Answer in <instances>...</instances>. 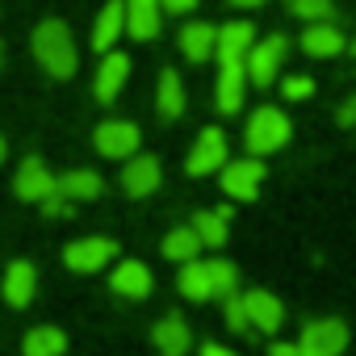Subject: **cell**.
Returning <instances> with one entry per match:
<instances>
[{
	"label": "cell",
	"instance_id": "6da1fadb",
	"mask_svg": "<svg viewBox=\"0 0 356 356\" xmlns=\"http://www.w3.org/2000/svg\"><path fill=\"white\" fill-rule=\"evenodd\" d=\"M34 55H38V63L51 72V76H72L76 72V38H72V30H67V22H59V17H47L38 30H34Z\"/></svg>",
	"mask_w": 356,
	"mask_h": 356
},
{
	"label": "cell",
	"instance_id": "7a4b0ae2",
	"mask_svg": "<svg viewBox=\"0 0 356 356\" xmlns=\"http://www.w3.org/2000/svg\"><path fill=\"white\" fill-rule=\"evenodd\" d=\"M289 134H293V122H289L281 109L264 105V109L252 113V122H248V130H243V143H248V155H252V159H264V155L281 151V147L289 143Z\"/></svg>",
	"mask_w": 356,
	"mask_h": 356
},
{
	"label": "cell",
	"instance_id": "3957f363",
	"mask_svg": "<svg viewBox=\"0 0 356 356\" xmlns=\"http://www.w3.org/2000/svg\"><path fill=\"white\" fill-rule=\"evenodd\" d=\"M63 264H67L72 273H80V277L101 273V268L118 264V239L84 235V239H76V243H67V248H63Z\"/></svg>",
	"mask_w": 356,
	"mask_h": 356
},
{
	"label": "cell",
	"instance_id": "277c9868",
	"mask_svg": "<svg viewBox=\"0 0 356 356\" xmlns=\"http://www.w3.org/2000/svg\"><path fill=\"white\" fill-rule=\"evenodd\" d=\"M348 339H352V331L343 318H310L298 335V348L306 356H343Z\"/></svg>",
	"mask_w": 356,
	"mask_h": 356
},
{
	"label": "cell",
	"instance_id": "5b68a950",
	"mask_svg": "<svg viewBox=\"0 0 356 356\" xmlns=\"http://www.w3.org/2000/svg\"><path fill=\"white\" fill-rule=\"evenodd\" d=\"M264 176H268L264 159H252V155L231 159V163L222 168V193H227L231 202H256V197H260V185H264Z\"/></svg>",
	"mask_w": 356,
	"mask_h": 356
},
{
	"label": "cell",
	"instance_id": "8992f818",
	"mask_svg": "<svg viewBox=\"0 0 356 356\" xmlns=\"http://www.w3.org/2000/svg\"><path fill=\"white\" fill-rule=\"evenodd\" d=\"M239 306L256 335H277L285 327V306L273 289H248V293H239Z\"/></svg>",
	"mask_w": 356,
	"mask_h": 356
},
{
	"label": "cell",
	"instance_id": "52a82bcc",
	"mask_svg": "<svg viewBox=\"0 0 356 356\" xmlns=\"http://www.w3.org/2000/svg\"><path fill=\"white\" fill-rule=\"evenodd\" d=\"M227 163H231L227 134H222L218 126H206V130L197 134V143H193L189 159H185V172H189V176H210V172H222Z\"/></svg>",
	"mask_w": 356,
	"mask_h": 356
},
{
	"label": "cell",
	"instance_id": "ba28073f",
	"mask_svg": "<svg viewBox=\"0 0 356 356\" xmlns=\"http://www.w3.org/2000/svg\"><path fill=\"white\" fill-rule=\"evenodd\" d=\"M92 143H97V151L105 159H134L138 155V143H143V130L134 122H126V118H113V122H101L97 126Z\"/></svg>",
	"mask_w": 356,
	"mask_h": 356
},
{
	"label": "cell",
	"instance_id": "9c48e42d",
	"mask_svg": "<svg viewBox=\"0 0 356 356\" xmlns=\"http://www.w3.org/2000/svg\"><path fill=\"white\" fill-rule=\"evenodd\" d=\"M151 343H155L159 356H189L193 352V327H189V318L181 310L159 314L155 327H151Z\"/></svg>",
	"mask_w": 356,
	"mask_h": 356
},
{
	"label": "cell",
	"instance_id": "30bf717a",
	"mask_svg": "<svg viewBox=\"0 0 356 356\" xmlns=\"http://www.w3.org/2000/svg\"><path fill=\"white\" fill-rule=\"evenodd\" d=\"M285 34H273V38H264V42H256L252 51H248V59H243V72H248V84H256V88H268L273 84V76L281 72V59H285Z\"/></svg>",
	"mask_w": 356,
	"mask_h": 356
},
{
	"label": "cell",
	"instance_id": "8fae6325",
	"mask_svg": "<svg viewBox=\"0 0 356 356\" xmlns=\"http://www.w3.org/2000/svg\"><path fill=\"white\" fill-rule=\"evenodd\" d=\"M13 193L30 206H42L47 197H55V172L38 159V155H26L17 176H13Z\"/></svg>",
	"mask_w": 356,
	"mask_h": 356
},
{
	"label": "cell",
	"instance_id": "7c38bea8",
	"mask_svg": "<svg viewBox=\"0 0 356 356\" xmlns=\"http://www.w3.org/2000/svg\"><path fill=\"white\" fill-rule=\"evenodd\" d=\"M109 289H113L118 298L143 302V298H151L155 277H151V268H147L143 260H118V264H113V273H109Z\"/></svg>",
	"mask_w": 356,
	"mask_h": 356
},
{
	"label": "cell",
	"instance_id": "4fadbf2b",
	"mask_svg": "<svg viewBox=\"0 0 356 356\" xmlns=\"http://www.w3.org/2000/svg\"><path fill=\"white\" fill-rule=\"evenodd\" d=\"M159 181H163V168H159V159L155 155H134V159H126V168H122V189H126V197H151L155 189H159Z\"/></svg>",
	"mask_w": 356,
	"mask_h": 356
},
{
	"label": "cell",
	"instance_id": "5bb4252c",
	"mask_svg": "<svg viewBox=\"0 0 356 356\" xmlns=\"http://www.w3.org/2000/svg\"><path fill=\"white\" fill-rule=\"evenodd\" d=\"M0 293H5V302L13 310H26L34 298H38V268L30 260H13L5 268V281H0Z\"/></svg>",
	"mask_w": 356,
	"mask_h": 356
},
{
	"label": "cell",
	"instance_id": "9a60e30c",
	"mask_svg": "<svg viewBox=\"0 0 356 356\" xmlns=\"http://www.w3.org/2000/svg\"><path fill=\"white\" fill-rule=\"evenodd\" d=\"M252 47H256V30H252V22H231V26L218 30L214 59H218V63H243Z\"/></svg>",
	"mask_w": 356,
	"mask_h": 356
},
{
	"label": "cell",
	"instance_id": "2e32d148",
	"mask_svg": "<svg viewBox=\"0 0 356 356\" xmlns=\"http://www.w3.org/2000/svg\"><path fill=\"white\" fill-rule=\"evenodd\" d=\"M101 189H105V181H101V172H92V168H72V172L55 176V193L67 197L72 206L76 202H97Z\"/></svg>",
	"mask_w": 356,
	"mask_h": 356
},
{
	"label": "cell",
	"instance_id": "e0dca14e",
	"mask_svg": "<svg viewBox=\"0 0 356 356\" xmlns=\"http://www.w3.org/2000/svg\"><path fill=\"white\" fill-rule=\"evenodd\" d=\"M126 76H130V59H126L122 51H109V55H101V72H97V84H92L97 101H101V105L118 101V92L126 88Z\"/></svg>",
	"mask_w": 356,
	"mask_h": 356
},
{
	"label": "cell",
	"instance_id": "ac0fdd59",
	"mask_svg": "<svg viewBox=\"0 0 356 356\" xmlns=\"http://www.w3.org/2000/svg\"><path fill=\"white\" fill-rule=\"evenodd\" d=\"M193 235L202 239V248H227L231 239V206H218V210H202L193 214Z\"/></svg>",
	"mask_w": 356,
	"mask_h": 356
},
{
	"label": "cell",
	"instance_id": "d6986e66",
	"mask_svg": "<svg viewBox=\"0 0 356 356\" xmlns=\"http://www.w3.org/2000/svg\"><path fill=\"white\" fill-rule=\"evenodd\" d=\"M122 30H126V0H109V5L97 13V26H92V51L109 55Z\"/></svg>",
	"mask_w": 356,
	"mask_h": 356
},
{
	"label": "cell",
	"instance_id": "ffe728a7",
	"mask_svg": "<svg viewBox=\"0 0 356 356\" xmlns=\"http://www.w3.org/2000/svg\"><path fill=\"white\" fill-rule=\"evenodd\" d=\"M159 0H126V34L147 42L159 34Z\"/></svg>",
	"mask_w": 356,
	"mask_h": 356
},
{
	"label": "cell",
	"instance_id": "44dd1931",
	"mask_svg": "<svg viewBox=\"0 0 356 356\" xmlns=\"http://www.w3.org/2000/svg\"><path fill=\"white\" fill-rule=\"evenodd\" d=\"M243 97H248V72H243V63H222V72H218V109L222 113H239Z\"/></svg>",
	"mask_w": 356,
	"mask_h": 356
},
{
	"label": "cell",
	"instance_id": "7402d4cb",
	"mask_svg": "<svg viewBox=\"0 0 356 356\" xmlns=\"http://www.w3.org/2000/svg\"><path fill=\"white\" fill-rule=\"evenodd\" d=\"M63 352H67V335L55 323L30 327L26 339H22V356H63Z\"/></svg>",
	"mask_w": 356,
	"mask_h": 356
},
{
	"label": "cell",
	"instance_id": "603a6c76",
	"mask_svg": "<svg viewBox=\"0 0 356 356\" xmlns=\"http://www.w3.org/2000/svg\"><path fill=\"white\" fill-rule=\"evenodd\" d=\"M159 252H163V260H172V264H193V260H202V239L193 235V227H172V231L163 235Z\"/></svg>",
	"mask_w": 356,
	"mask_h": 356
},
{
	"label": "cell",
	"instance_id": "cb8c5ba5",
	"mask_svg": "<svg viewBox=\"0 0 356 356\" xmlns=\"http://www.w3.org/2000/svg\"><path fill=\"white\" fill-rule=\"evenodd\" d=\"M214 42H218V30L210 22H189L181 30V51H185L189 63H206L214 55Z\"/></svg>",
	"mask_w": 356,
	"mask_h": 356
},
{
	"label": "cell",
	"instance_id": "d4e9b609",
	"mask_svg": "<svg viewBox=\"0 0 356 356\" xmlns=\"http://www.w3.org/2000/svg\"><path fill=\"white\" fill-rule=\"evenodd\" d=\"M343 34L331 26V22H318V26H310L306 34H302V51L306 55H314V59H331V55H343Z\"/></svg>",
	"mask_w": 356,
	"mask_h": 356
},
{
	"label": "cell",
	"instance_id": "484cf974",
	"mask_svg": "<svg viewBox=\"0 0 356 356\" xmlns=\"http://www.w3.org/2000/svg\"><path fill=\"white\" fill-rule=\"evenodd\" d=\"M155 105H159L163 122H176V118L185 113V84H181V76H176L172 67L159 72V97H155Z\"/></svg>",
	"mask_w": 356,
	"mask_h": 356
},
{
	"label": "cell",
	"instance_id": "4316f807",
	"mask_svg": "<svg viewBox=\"0 0 356 356\" xmlns=\"http://www.w3.org/2000/svg\"><path fill=\"white\" fill-rule=\"evenodd\" d=\"M206 277H210V298L231 302V298L239 293V268H235L231 260H222V256L206 260Z\"/></svg>",
	"mask_w": 356,
	"mask_h": 356
},
{
	"label": "cell",
	"instance_id": "83f0119b",
	"mask_svg": "<svg viewBox=\"0 0 356 356\" xmlns=\"http://www.w3.org/2000/svg\"><path fill=\"white\" fill-rule=\"evenodd\" d=\"M176 289H181L189 302H210V277H206V260L181 264V273H176Z\"/></svg>",
	"mask_w": 356,
	"mask_h": 356
},
{
	"label": "cell",
	"instance_id": "f1b7e54d",
	"mask_svg": "<svg viewBox=\"0 0 356 356\" xmlns=\"http://www.w3.org/2000/svg\"><path fill=\"white\" fill-rule=\"evenodd\" d=\"M289 9L302 17V22H331V13H335V0H289Z\"/></svg>",
	"mask_w": 356,
	"mask_h": 356
},
{
	"label": "cell",
	"instance_id": "f546056e",
	"mask_svg": "<svg viewBox=\"0 0 356 356\" xmlns=\"http://www.w3.org/2000/svg\"><path fill=\"white\" fill-rule=\"evenodd\" d=\"M281 92H285L289 101H306V97L314 92V80H310V76H289V80L281 84Z\"/></svg>",
	"mask_w": 356,
	"mask_h": 356
},
{
	"label": "cell",
	"instance_id": "4dcf8cb0",
	"mask_svg": "<svg viewBox=\"0 0 356 356\" xmlns=\"http://www.w3.org/2000/svg\"><path fill=\"white\" fill-rule=\"evenodd\" d=\"M227 327H231L235 335H252V327H248V314H243V306H239V293L227 302Z\"/></svg>",
	"mask_w": 356,
	"mask_h": 356
},
{
	"label": "cell",
	"instance_id": "1f68e13d",
	"mask_svg": "<svg viewBox=\"0 0 356 356\" xmlns=\"http://www.w3.org/2000/svg\"><path fill=\"white\" fill-rule=\"evenodd\" d=\"M42 214H51V218H63V214H72V202L55 193V197H47V202H42Z\"/></svg>",
	"mask_w": 356,
	"mask_h": 356
},
{
	"label": "cell",
	"instance_id": "d6a6232c",
	"mask_svg": "<svg viewBox=\"0 0 356 356\" xmlns=\"http://www.w3.org/2000/svg\"><path fill=\"white\" fill-rule=\"evenodd\" d=\"M335 122H339V126H356V92L335 109Z\"/></svg>",
	"mask_w": 356,
	"mask_h": 356
},
{
	"label": "cell",
	"instance_id": "836d02e7",
	"mask_svg": "<svg viewBox=\"0 0 356 356\" xmlns=\"http://www.w3.org/2000/svg\"><path fill=\"white\" fill-rule=\"evenodd\" d=\"M159 9H168V13H193L197 0H159Z\"/></svg>",
	"mask_w": 356,
	"mask_h": 356
},
{
	"label": "cell",
	"instance_id": "e575fe53",
	"mask_svg": "<svg viewBox=\"0 0 356 356\" xmlns=\"http://www.w3.org/2000/svg\"><path fill=\"white\" fill-rule=\"evenodd\" d=\"M268 356H306V352H302L298 343H273V348H268Z\"/></svg>",
	"mask_w": 356,
	"mask_h": 356
},
{
	"label": "cell",
	"instance_id": "d590c367",
	"mask_svg": "<svg viewBox=\"0 0 356 356\" xmlns=\"http://www.w3.org/2000/svg\"><path fill=\"white\" fill-rule=\"evenodd\" d=\"M202 356H239V352H231L227 343H206V348H202Z\"/></svg>",
	"mask_w": 356,
	"mask_h": 356
},
{
	"label": "cell",
	"instance_id": "8d00e7d4",
	"mask_svg": "<svg viewBox=\"0 0 356 356\" xmlns=\"http://www.w3.org/2000/svg\"><path fill=\"white\" fill-rule=\"evenodd\" d=\"M235 9H256V5H264V0H231Z\"/></svg>",
	"mask_w": 356,
	"mask_h": 356
},
{
	"label": "cell",
	"instance_id": "74e56055",
	"mask_svg": "<svg viewBox=\"0 0 356 356\" xmlns=\"http://www.w3.org/2000/svg\"><path fill=\"white\" fill-rule=\"evenodd\" d=\"M5 155H9V143H5V138H0V163H5Z\"/></svg>",
	"mask_w": 356,
	"mask_h": 356
},
{
	"label": "cell",
	"instance_id": "f35d334b",
	"mask_svg": "<svg viewBox=\"0 0 356 356\" xmlns=\"http://www.w3.org/2000/svg\"><path fill=\"white\" fill-rule=\"evenodd\" d=\"M0 63H5V42H0Z\"/></svg>",
	"mask_w": 356,
	"mask_h": 356
},
{
	"label": "cell",
	"instance_id": "ab89813d",
	"mask_svg": "<svg viewBox=\"0 0 356 356\" xmlns=\"http://www.w3.org/2000/svg\"><path fill=\"white\" fill-rule=\"evenodd\" d=\"M348 51H352V55H356V42H352V47H348Z\"/></svg>",
	"mask_w": 356,
	"mask_h": 356
}]
</instances>
